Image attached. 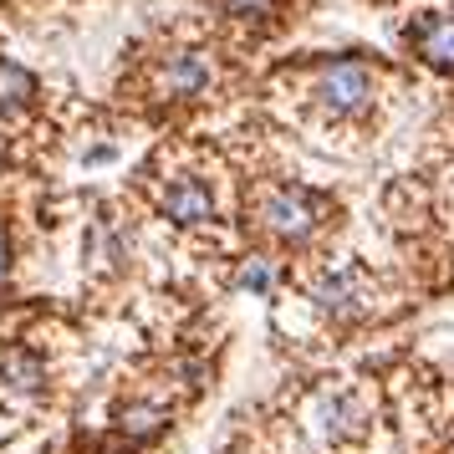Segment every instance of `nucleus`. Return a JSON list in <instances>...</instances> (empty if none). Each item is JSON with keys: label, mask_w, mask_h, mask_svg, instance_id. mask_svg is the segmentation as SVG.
I'll use <instances>...</instances> for the list:
<instances>
[{"label": "nucleus", "mask_w": 454, "mask_h": 454, "mask_svg": "<svg viewBox=\"0 0 454 454\" xmlns=\"http://www.w3.org/2000/svg\"><path fill=\"white\" fill-rule=\"evenodd\" d=\"M383 77L378 67L357 62V57H327L301 72V98L307 118H317L322 128H363L378 107Z\"/></svg>", "instance_id": "f257e3e1"}, {"label": "nucleus", "mask_w": 454, "mask_h": 454, "mask_svg": "<svg viewBox=\"0 0 454 454\" xmlns=\"http://www.w3.org/2000/svg\"><path fill=\"white\" fill-rule=\"evenodd\" d=\"M327 220H332V200L317 194L311 184H296V179H276L255 200V225L266 230L276 246H307L311 235L327 230Z\"/></svg>", "instance_id": "f03ea898"}, {"label": "nucleus", "mask_w": 454, "mask_h": 454, "mask_svg": "<svg viewBox=\"0 0 454 454\" xmlns=\"http://www.w3.org/2000/svg\"><path fill=\"white\" fill-rule=\"evenodd\" d=\"M148 92L159 98V103H200L215 92L220 82V62H215V51L200 42H168L159 46L153 57H148Z\"/></svg>", "instance_id": "7ed1b4c3"}, {"label": "nucleus", "mask_w": 454, "mask_h": 454, "mask_svg": "<svg viewBox=\"0 0 454 454\" xmlns=\"http://www.w3.org/2000/svg\"><path fill=\"white\" fill-rule=\"evenodd\" d=\"M307 301L332 322H363L378 311V276L357 261L342 266H317L307 281Z\"/></svg>", "instance_id": "20e7f679"}, {"label": "nucleus", "mask_w": 454, "mask_h": 454, "mask_svg": "<svg viewBox=\"0 0 454 454\" xmlns=\"http://www.w3.org/2000/svg\"><path fill=\"white\" fill-rule=\"evenodd\" d=\"M153 209L164 215L174 230H209L220 220V200H215V189H209L205 174H194V168H168L164 179L153 184Z\"/></svg>", "instance_id": "39448f33"}, {"label": "nucleus", "mask_w": 454, "mask_h": 454, "mask_svg": "<svg viewBox=\"0 0 454 454\" xmlns=\"http://www.w3.org/2000/svg\"><path fill=\"white\" fill-rule=\"evenodd\" d=\"M368 403H363V393L352 388H317L307 403V429L322 439V444H352V439H363L368 434Z\"/></svg>", "instance_id": "423d86ee"}, {"label": "nucleus", "mask_w": 454, "mask_h": 454, "mask_svg": "<svg viewBox=\"0 0 454 454\" xmlns=\"http://www.w3.org/2000/svg\"><path fill=\"white\" fill-rule=\"evenodd\" d=\"M409 51L419 62L454 72V11H429L409 26Z\"/></svg>", "instance_id": "0eeeda50"}, {"label": "nucleus", "mask_w": 454, "mask_h": 454, "mask_svg": "<svg viewBox=\"0 0 454 454\" xmlns=\"http://www.w3.org/2000/svg\"><path fill=\"white\" fill-rule=\"evenodd\" d=\"M0 393L11 398H42L46 393V363L36 352H11L0 363Z\"/></svg>", "instance_id": "6e6552de"}, {"label": "nucleus", "mask_w": 454, "mask_h": 454, "mask_svg": "<svg viewBox=\"0 0 454 454\" xmlns=\"http://www.w3.org/2000/svg\"><path fill=\"white\" fill-rule=\"evenodd\" d=\"M36 103V77L26 67L5 62L0 57V113H21V107Z\"/></svg>", "instance_id": "1a4fd4ad"}, {"label": "nucleus", "mask_w": 454, "mask_h": 454, "mask_svg": "<svg viewBox=\"0 0 454 454\" xmlns=\"http://www.w3.org/2000/svg\"><path fill=\"white\" fill-rule=\"evenodd\" d=\"M215 11H220L230 26H261L281 11V0H215Z\"/></svg>", "instance_id": "9d476101"}, {"label": "nucleus", "mask_w": 454, "mask_h": 454, "mask_svg": "<svg viewBox=\"0 0 454 454\" xmlns=\"http://www.w3.org/2000/svg\"><path fill=\"white\" fill-rule=\"evenodd\" d=\"M5 276H11V235L0 230V286H5Z\"/></svg>", "instance_id": "9b49d317"}]
</instances>
